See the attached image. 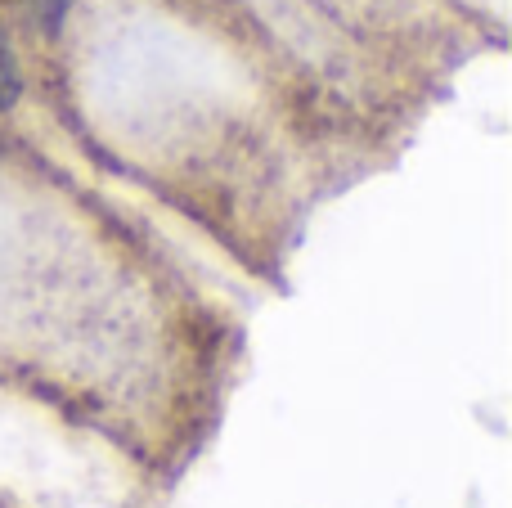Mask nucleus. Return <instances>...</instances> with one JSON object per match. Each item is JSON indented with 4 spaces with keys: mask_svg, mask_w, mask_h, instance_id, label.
<instances>
[{
    "mask_svg": "<svg viewBox=\"0 0 512 508\" xmlns=\"http://www.w3.org/2000/svg\"><path fill=\"white\" fill-rule=\"evenodd\" d=\"M18 95H23V77H18V59H14V45L5 41V32H0V113L5 108L18 104Z\"/></svg>",
    "mask_w": 512,
    "mask_h": 508,
    "instance_id": "1",
    "label": "nucleus"
}]
</instances>
